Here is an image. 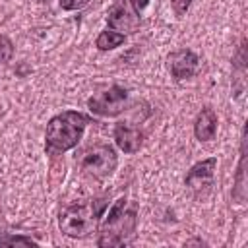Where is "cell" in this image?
I'll return each instance as SVG.
<instances>
[{"label":"cell","mask_w":248,"mask_h":248,"mask_svg":"<svg viewBox=\"0 0 248 248\" xmlns=\"http://www.w3.org/2000/svg\"><path fill=\"white\" fill-rule=\"evenodd\" d=\"M105 200H87L64 207L58 215L60 231L70 238H85L97 231L101 215L105 211Z\"/></svg>","instance_id":"cell-1"},{"label":"cell","mask_w":248,"mask_h":248,"mask_svg":"<svg viewBox=\"0 0 248 248\" xmlns=\"http://www.w3.org/2000/svg\"><path fill=\"white\" fill-rule=\"evenodd\" d=\"M89 118L78 110H64L50 118L46 126V151H68L78 145Z\"/></svg>","instance_id":"cell-2"},{"label":"cell","mask_w":248,"mask_h":248,"mask_svg":"<svg viewBox=\"0 0 248 248\" xmlns=\"http://www.w3.org/2000/svg\"><path fill=\"white\" fill-rule=\"evenodd\" d=\"M126 198H118L110 207L97 246H126L134 240L136 234V209L126 207Z\"/></svg>","instance_id":"cell-3"},{"label":"cell","mask_w":248,"mask_h":248,"mask_svg":"<svg viewBox=\"0 0 248 248\" xmlns=\"http://www.w3.org/2000/svg\"><path fill=\"white\" fill-rule=\"evenodd\" d=\"M116 153L110 145H105V143H99V145H93L89 147L83 155H81V161H79V167L85 174L93 176V178H107L114 172L116 169Z\"/></svg>","instance_id":"cell-4"},{"label":"cell","mask_w":248,"mask_h":248,"mask_svg":"<svg viewBox=\"0 0 248 248\" xmlns=\"http://www.w3.org/2000/svg\"><path fill=\"white\" fill-rule=\"evenodd\" d=\"M128 101V91L120 85H110L108 89L95 93L87 99V107L93 114L99 116H116L124 110Z\"/></svg>","instance_id":"cell-5"},{"label":"cell","mask_w":248,"mask_h":248,"mask_svg":"<svg viewBox=\"0 0 248 248\" xmlns=\"http://www.w3.org/2000/svg\"><path fill=\"white\" fill-rule=\"evenodd\" d=\"M200 58L188 48H180L169 54V70L174 79H188L198 72Z\"/></svg>","instance_id":"cell-6"},{"label":"cell","mask_w":248,"mask_h":248,"mask_svg":"<svg viewBox=\"0 0 248 248\" xmlns=\"http://www.w3.org/2000/svg\"><path fill=\"white\" fill-rule=\"evenodd\" d=\"M215 167H217V157H209V159H205V161L196 163V165L188 170V174H186V178H184L186 186H188L190 190H194V192L207 190V188L211 186V182H213Z\"/></svg>","instance_id":"cell-7"},{"label":"cell","mask_w":248,"mask_h":248,"mask_svg":"<svg viewBox=\"0 0 248 248\" xmlns=\"http://www.w3.org/2000/svg\"><path fill=\"white\" fill-rule=\"evenodd\" d=\"M107 23L112 31H122V35L124 33H136L140 29V16L136 12H130L126 6H122L118 2L108 10Z\"/></svg>","instance_id":"cell-8"},{"label":"cell","mask_w":248,"mask_h":248,"mask_svg":"<svg viewBox=\"0 0 248 248\" xmlns=\"http://www.w3.org/2000/svg\"><path fill=\"white\" fill-rule=\"evenodd\" d=\"M114 141L124 153H136L143 143V134L128 122H118L114 126Z\"/></svg>","instance_id":"cell-9"},{"label":"cell","mask_w":248,"mask_h":248,"mask_svg":"<svg viewBox=\"0 0 248 248\" xmlns=\"http://www.w3.org/2000/svg\"><path fill=\"white\" fill-rule=\"evenodd\" d=\"M217 132V114L213 108L205 107L198 112L196 122H194V134L200 141H209L215 138Z\"/></svg>","instance_id":"cell-10"},{"label":"cell","mask_w":248,"mask_h":248,"mask_svg":"<svg viewBox=\"0 0 248 248\" xmlns=\"http://www.w3.org/2000/svg\"><path fill=\"white\" fill-rule=\"evenodd\" d=\"M124 43V35L122 33H118V31H101L99 33V37H97V41H95V45H97V48L99 50H110V48H116V46H120Z\"/></svg>","instance_id":"cell-11"},{"label":"cell","mask_w":248,"mask_h":248,"mask_svg":"<svg viewBox=\"0 0 248 248\" xmlns=\"http://www.w3.org/2000/svg\"><path fill=\"white\" fill-rule=\"evenodd\" d=\"M10 244H25V246H37V242L29 236H21V234H8V232H0V246H10Z\"/></svg>","instance_id":"cell-12"},{"label":"cell","mask_w":248,"mask_h":248,"mask_svg":"<svg viewBox=\"0 0 248 248\" xmlns=\"http://www.w3.org/2000/svg\"><path fill=\"white\" fill-rule=\"evenodd\" d=\"M14 56V45L6 35H0V64L10 62Z\"/></svg>","instance_id":"cell-13"},{"label":"cell","mask_w":248,"mask_h":248,"mask_svg":"<svg viewBox=\"0 0 248 248\" xmlns=\"http://www.w3.org/2000/svg\"><path fill=\"white\" fill-rule=\"evenodd\" d=\"M89 0H60V8L62 10H81L83 6H87Z\"/></svg>","instance_id":"cell-14"},{"label":"cell","mask_w":248,"mask_h":248,"mask_svg":"<svg viewBox=\"0 0 248 248\" xmlns=\"http://www.w3.org/2000/svg\"><path fill=\"white\" fill-rule=\"evenodd\" d=\"M190 4H192V0H172V10H174V14L180 17V16H184V14L188 12Z\"/></svg>","instance_id":"cell-15"},{"label":"cell","mask_w":248,"mask_h":248,"mask_svg":"<svg viewBox=\"0 0 248 248\" xmlns=\"http://www.w3.org/2000/svg\"><path fill=\"white\" fill-rule=\"evenodd\" d=\"M128 4H130V6H132V10H134V12L140 16V14H141V12L147 8L149 0H128Z\"/></svg>","instance_id":"cell-16"},{"label":"cell","mask_w":248,"mask_h":248,"mask_svg":"<svg viewBox=\"0 0 248 248\" xmlns=\"http://www.w3.org/2000/svg\"><path fill=\"white\" fill-rule=\"evenodd\" d=\"M39 2H48V0H39Z\"/></svg>","instance_id":"cell-17"}]
</instances>
